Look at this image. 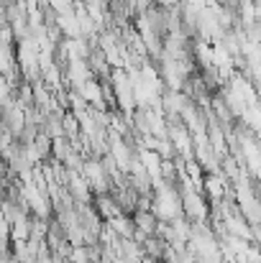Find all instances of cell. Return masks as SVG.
Returning a JSON list of instances; mask_svg holds the SVG:
<instances>
[{
    "mask_svg": "<svg viewBox=\"0 0 261 263\" xmlns=\"http://www.w3.org/2000/svg\"><path fill=\"white\" fill-rule=\"evenodd\" d=\"M49 233V220L46 217H33L31 220V238L33 240H44Z\"/></svg>",
    "mask_w": 261,
    "mask_h": 263,
    "instance_id": "9",
    "label": "cell"
},
{
    "mask_svg": "<svg viewBox=\"0 0 261 263\" xmlns=\"http://www.w3.org/2000/svg\"><path fill=\"white\" fill-rule=\"evenodd\" d=\"M64 186L69 192V197L75 202H92V189L87 184V179L77 169H67V179H64Z\"/></svg>",
    "mask_w": 261,
    "mask_h": 263,
    "instance_id": "3",
    "label": "cell"
},
{
    "mask_svg": "<svg viewBox=\"0 0 261 263\" xmlns=\"http://www.w3.org/2000/svg\"><path fill=\"white\" fill-rule=\"evenodd\" d=\"M154 151L159 154V159H174V156H177V151H174V146H172L169 138H159Z\"/></svg>",
    "mask_w": 261,
    "mask_h": 263,
    "instance_id": "10",
    "label": "cell"
},
{
    "mask_svg": "<svg viewBox=\"0 0 261 263\" xmlns=\"http://www.w3.org/2000/svg\"><path fill=\"white\" fill-rule=\"evenodd\" d=\"M228 189H231V181L225 179V174H223L220 169H218V172L202 174V194H207L210 202L223 199V197L228 194Z\"/></svg>",
    "mask_w": 261,
    "mask_h": 263,
    "instance_id": "2",
    "label": "cell"
},
{
    "mask_svg": "<svg viewBox=\"0 0 261 263\" xmlns=\"http://www.w3.org/2000/svg\"><path fill=\"white\" fill-rule=\"evenodd\" d=\"M80 174L87 179L90 189L95 194H102L110 189V179H108V172L102 166V161L95 156V159H82V166H80Z\"/></svg>",
    "mask_w": 261,
    "mask_h": 263,
    "instance_id": "1",
    "label": "cell"
},
{
    "mask_svg": "<svg viewBox=\"0 0 261 263\" xmlns=\"http://www.w3.org/2000/svg\"><path fill=\"white\" fill-rule=\"evenodd\" d=\"M133 225L141 230V233H146V235H154L156 233V215L151 212V210H133Z\"/></svg>",
    "mask_w": 261,
    "mask_h": 263,
    "instance_id": "7",
    "label": "cell"
},
{
    "mask_svg": "<svg viewBox=\"0 0 261 263\" xmlns=\"http://www.w3.org/2000/svg\"><path fill=\"white\" fill-rule=\"evenodd\" d=\"M80 92V97L85 100L90 107H95V110H105V100H102V89H100V80L97 77H90L85 80L80 87H75Z\"/></svg>",
    "mask_w": 261,
    "mask_h": 263,
    "instance_id": "4",
    "label": "cell"
},
{
    "mask_svg": "<svg viewBox=\"0 0 261 263\" xmlns=\"http://www.w3.org/2000/svg\"><path fill=\"white\" fill-rule=\"evenodd\" d=\"M8 238H10V240H28V238H31V217H28V212H21V215L10 222Z\"/></svg>",
    "mask_w": 261,
    "mask_h": 263,
    "instance_id": "6",
    "label": "cell"
},
{
    "mask_svg": "<svg viewBox=\"0 0 261 263\" xmlns=\"http://www.w3.org/2000/svg\"><path fill=\"white\" fill-rule=\"evenodd\" d=\"M105 225L118 235V238H131L133 235V220L126 215V212H120V215H115V217H110V220H105Z\"/></svg>",
    "mask_w": 261,
    "mask_h": 263,
    "instance_id": "8",
    "label": "cell"
},
{
    "mask_svg": "<svg viewBox=\"0 0 261 263\" xmlns=\"http://www.w3.org/2000/svg\"><path fill=\"white\" fill-rule=\"evenodd\" d=\"M92 207H95V212H97L100 217H105V220H110V217H115V215H120V212H123V210H120V204L115 202V197H113V194H108V192H102V194L92 197Z\"/></svg>",
    "mask_w": 261,
    "mask_h": 263,
    "instance_id": "5",
    "label": "cell"
}]
</instances>
